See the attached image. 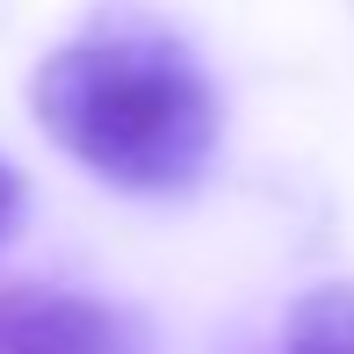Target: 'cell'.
Returning a JSON list of instances; mask_svg holds the SVG:
<instances>
[{
    "mask_svg": "<svg viewBox=\"0 0 354 354\" xmlns=\"http://www.w3.org/2000/svg\"><path fill=\"white\" fill-rule=\"evenodd\" d=\"M37 123L87 174L131 196H174L203 181L224 116L210 73L188 58V44L145 22H102L44 58Z\"/></svg>",
    "mask_w": 354,
    "mask_h": 354,
    "instance_id": "obj_1",
    "label": "cell"
},
{
    "mask_svg": "<svg viewBox=\"0 0 354 354\" xmlns=\"http://www.w3.org/2000/svg\"><path fill=\"white\" fill-rule=\"evenodd\" d=\"M0 354H152L131 311L51 282L0 289Z\"/></svg>",
    "mask_w": 354,
    "mask_h": 354,
    "instance_id": "obj_2",
    "label": "cell"
},
{
    "mask_svg": "<svg viewBox=\"0 0 354 354\" xmlns=\"http://www.w3.org/2000/svg\"><path fill=\"white\" fill-rule=\"evenodd\" d=\"M282 354H354V282H326L297 297L282 326Z\"/></svg>",
    "mask_w": 354,
    "mask_h": 354,
    "instance_id": "obj_3",
    "label": "cell"
},
{
    "mask_svg": "<svg viewBox=\"0 0 354 354\" xmlns=\"http://www.w3.org/2000/svg\"><path fill=\"white\" fill-rule=\"evenodd\" d=\"M15 210H22V181H15V167H8V159H0V239H8Z\"/></svg>",
    "mask_w": 354,
    "mask_h": 354,
    "instance_id": "obj_4",
    "label": "cell"
}]
</instances>
